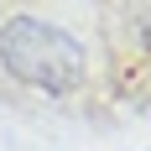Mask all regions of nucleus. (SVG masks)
Returning a JSON list of instances; mask_svg holds the SVG:
<instances>
[{"label": "nucleus", "instance_id": "nucleus-2", "mask_svg": "<svg viewBox=\"0 0 151 151\" xmlns=\"http://www.w3.org/2000/svg\"><path fill=\"white\" fill-rule=\"evenodd\" d=\"M130 26H136V42L151 52V0H130Z\"/></svg>", "mask_w": 151, "mask_h": 151}, {"label": "nucleus", "instance_id": "nucleus-1", "mask_svg": "<svg viewBox=\"0 0 151 151\" xmlns=\"http://www.w3.org/2000/svg\"><path fill=\"white\" fill-rule=\"evenodd\" d=\"M0 68L37 94H73L89 73V52L42 16H11L0 26Z\"/></svg>", "mask_w": 151, "mask_h": 151}]
</instances>
